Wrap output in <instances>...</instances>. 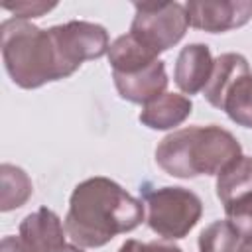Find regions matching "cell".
I'll return each mask as SVG.
<instances>
[{"label": "cell", "mask_w": 252, "mask_h": 252, "mask_svg": "<svg viewBox=\"0 0 252 252\" xmlns=\"http://www.w3.org/2000/svg\"><path fill=\"white\" fill-rule=\"evenodd\" d=\"M224 211H226V219L238 230L240 238L252 240V195L224 207Z\"/></svg>", "instance_id": "18"}, {"label": "cell", "mask_w": 252, "mask_h": 252, "mask_svg": "<svg viewBox=\"0 0 252 252\" xmlns=\"http://www.w3.org/2000/svg\"><path fill=\"white\" fill-rule=\"evenodd\" d=\"M0 185H2L0 211L4 213L22 207L33 193V185L28 173L22 167L12 165V163L0 165Z\"/></svg>", "instance_id": "15"}, {"label": "cell", "mask_w": 252, "mask_h": 252, "mask_svg": "<svg viewBox=\"0 0 252 252\" xmlns=\"http://www.w3.org/2000/svg\"><path fill=\"white\" fill-rule=\"evenodd\" d=\"M250 67L244 55L240 53H222L215 59V67L211 73V79L207 83V87L203 89L205 98L215 106L222 110V102L224 96L228 93V89L242 77L248 75Z\"/></svg>", "instance_id": "12"}, {"label": "cell", "mask_w": 252, "mask_h": 252, "mask_svg": "<svg viewBox=\"0 0 252 252\" xmlns=\"http://www.w3.org/2000/svg\"><path fill=\"white\" fill-rule=\"evenodd\" d=\"M252 195V158L240 156L217 175V197L228 207Z\"/></svg>", "instance_id": "14"}, {"label": "cell", "mask_w": 252, "mask_h": 252, "mask_svg": "<svg viewBox=\"0 0 252 252\" xmlns=\"http://www.w3.org/2000/svg\"><path fill=\"white\" fill-rule=\"evenodd\" d=\"M118 252H181L179 246L169 242H140V240H126Z\"/></svg>", "instance_id": "20"}, {"label": "cell", "mask_w": 252, "mask_h": 252, "mask_svg": "<svg viewBox=\"0 0 252 252\" xmlns=\"http://www.w3.org/2000/svg\"><path fill=\"white\" fill-rule=\"evenodd\" d=\"M130 33L156 55L181 41L189 28L185 4L179 2H136Z\"/></svg>", "instance_id": "5"}, {"label": "cell", "mask_w": 252, "mask_h": 252, "mask_svg": "<svg viewBox=\"0 0 252 252\" xmlns=\"http://www.w3.org/2000/svg\"><path fill=\"white\" fill-rule=\"evenodd\" d=\"M53 33L73 71H77L83 61L98 59L110 49L106 30L93 22L73 20L61 26H53Z\"/></svg>", "instance_id": "7"}, {"label": "cell", "mask_w": 252, "mask_h": 252, "mask_svg": "<svg viewBox=\"0 0 252 252\" xmlns=\"http://www.w3.org/2000/svg\"><path fill=\"white\" fill-rule=\"evenodd\" d=\"M108 61H110L112 73L128 75V73H136L150 67L152 63L158 61V55L128 32L110 43Z\"/></svg>", "instance_id": "13"}, {"label": "cell", "mask_w": 252, "mask_h": 252, "mask_svg": "<svg viewBox=\"0 0 252 252\" xmlns=\"http://www.w3.org/2000/svg\"><path fill=\"white\" fill-rule=\"evenodd\" d=\"M213 67L215 59L211 49L205 43H189L177 55L173 79L185 94H195L207 87Z\"/></svg>", "instance_id": "10"}, {"label": "cell", "mask_w": 252, "mask_h": 252, "mask_svg": "<svg viewBox=\"0 0 252 252\" xmlns=\"http://www.w3.org/2000/svg\"><path fill=\"white\" fill-rule=\"evenodd\" d=\"M65 236V224L57 213L41 207L20 222L18 236H4L0 252H85Z\"/></svg>", "instance_id": "6"}, {"label": "cell", "mask_w": 252, "mask_h": 252, "mask_svg": "<svg viewBox=\"0 0 252 252\" xmlns=\"http://www.w3.org/2000/svg\"><path fill=\"white\" fill-rule=\"evenodd\" d=\"M112 79H114V87H116L118 94L124 100H130L136 104L152 102L154 98L161 96L167 87L165 65L159 59L156 63H152L150 67L136 71V73H128V75L112 73Z\"/></svg>", "instance_id": "9"}, {"label": "cell", "mask_w": 252, "mask_h": 252, "mask_svg": "<svg viewBox=\"0 0 252 252\" xmlns=\"http://www.w3.org/2000/svg\"><path fill=\"white\" fill-rule=\"evenodd\" d=\"M222 110L228 118L244 128H252V73L242 75L226 93Z\"/></svg>", "instance_id": "16"}, {"label": "cell", "mask_w": 252, "mask_h": 252, "mask_svg": "<svg viewBox=\"0 0 252 252\" xmlns=\"http://www.w3.org/2000/svg\"><path fill=\"white\" fill-rule=\"evenodd\" d=\"M240 156L238 140L217 124L173 130L156 148L158 165L167 175L179 179L219 175Z\"/></svg>", "instance_id": "3"}, {"label": "cell", "mask_w": 252, "mask_h": 252, "mask_svg": "<svg viewBox=\"0 0 252 252\" xmlns=\"http://www.w3.org/2000/svg\"><path fill=\"white\" fill-rule=\"evenodd\" d=\"M57 2H41V0H20V2H2V8L12 12L18 20H28V18H39L53 10Z\"/></svg>", "instance_id": "19"}, {"label": "cell", "mask_w": 252, "mask_h": 252, "mask_svg": "<svg viewBox=\"0 0 252 252\" xmlns=\"http://www.w3.org/2000/svg\"><path fill=\"white\" fill-rule=\"evenodd\" d=\"M189 26L209 33H222L244 26L252 18L250 0H195L185 4Z\"/></svg>", "instance_id": "8"}, {"label": "cell", "mask_w": 252, "mask_h": 252, "mask_svg": "<svg viewBox=\"0 0 252 252\" xmlns=\"http://www.w3.org/2000/svg\"><path fill=\"white\" fill-rule=\"evenodd\" d=\"M144 205L116 181L96 175L81 181L69 199L65 232L81 248H98L144 220Z\"/></svg>", "instance_id": "1"}, {"label": "cell", "mask_w": 252, "mask_h": 252, "mask_svg": "<svg viewBox=\"0 0 252 252\" xmlns=\"http://www.w3.org/2000/svg\"><path fill=\"white\" fill-rule=\"evenodd\" d=\"M240 244L238 230L230 220H215L199 234V252H236Z\"/></svg>", "instance_id": "17"}, {"label": "cell", "mask_w": 252, "mask_h": 252, "mask_svg": "<svg viewBox=\"0 0 252 252\" xmlns=\"http://www.w3.org/2000/svg\"><path fill=\"white\" fill-rule=\"evenodd\" d=\"M146 222L165 240H177L189 234L203 215L201 199L185 187H161L146 191Z\"/></svg>", "instance_id": "4"}, {"label": "cell", "mask_w": 252, "mask_h": 252, "mask_svg": "<svg viewBox=\"0 0 252 252\" xmlns=\"http://www.w3.org/2000/svg\"><path fill=\"white\" fill-rule=\"evenodd\" d=\"M0 49L6 73L22 89H37L73 75L53 28L41 30L28 20L10 18L0 26Z\"/></svg>", "instance_id": "2"}, {"label": "cell", "mask_w": 252, "mask_h": 252, "mask_svg": "<svg viewBox=\"0 0 252 252\" xmlns=\"http://www.w3.org/2000/svg\"><path fill=\"white\" fill-rule=\"evenodd\" d=\"M191 100L179 93H163L152 102L144 104L140 122L152 130H171L183 124L191 114Z\"/></svg>", "instance_id": "11"}, {"label": "cell", "mask_w": 252, "mask_h": 252, "mask_svg": "<svg viewBox=\"0 0 252 252\" xmlns=\"http://www.w3.org/2000/svg\"><path fill=\"white\" fill-rule=\"evenodd\" d=\"M236 252H252V240L250 238H240V244H238Z\"/></svg>", "instance_id": "21"}]
</instances>
